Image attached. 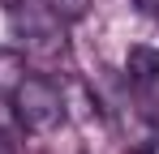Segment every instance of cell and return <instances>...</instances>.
<instances>
[{"instance_id":"obj_2","label":"cell","mask_w":159,"mask_h":154,"mask_svg":"<svg viewBox=\"0 0 159 154\" xmlns=\"http://www.w3.org/2000/svg\"><path fill=\"white\" fill-rule=\"evenodd\" d=\"M9 13H13V30L22 34L30 56H39V60L65 56V22L52 13L48 0H17Z\"/></svg>"},{"instance_id":"obj_6","label":"cell","mask_w":159,"mask_h":154,"mask_svg":"<svg viewBox=\"0 0 159 154\" xmlns=\"http://www.w3.org/2000/svg\"><path fill=\"white\" fill-rule=\"evenodd\" d=\"M48 4H52V13L60 22H78V17L90 13V0H48Z\"/></svg>"},{"instance_id":"obj_4","label":"cell","mask_w":159,"mask_h":154,"mask_svg":"<svg viewBox=\"0 0 159 154\" xmlns=\"http://www.w3.org/2000/svg\"><path fill=\"white\" fill-rule=\"evenodd\" d=\"M22 77H26V56L22 51H0V94H17V86H22Z\"/></svg>"},{"instance_id":"obj_1","label":"cell","mask_w":159,"mask_h":154,"mask_svg":"<svg viewBox=\"0 0 159 154\" xmlns=\"http://www.w3.org/2000/svg\"><path fill=\"white\" fill-rule=\"evenodd\" d=\"M13 111H17L22 133H52L65 124V94L56 90L52 77L26 73L17 94H13Z\"/></svg>"},{"instance_id":"obj_8","label":"cell","mask_w":159,"mask_h":154,"mask_svg":"<svg viewBox=\"0 0 159 154\" xmlns=\"http://www.w3.org/2000/svg\"><path fill=\"white\" fill-rule=\"evenodd\" d=\"M146 154H159V133L151 137V146H146Z\"/></svg>"},{"instance_id":"obj_3","label":"cell","mask_w":159,"mask_h":154,"mask_svg":"<svg viewBox=\"0 0 159 154\" xmlns=\"http://www.w3.org/2000/svg\"><path fill=\"white\" fill-rule=\"evenodd\" d=\"M125 73H129V81L138 90H159V47H146V43L129 47Z\"/></svg>"},{"instance_id":"obj_7","label":"cell","mask_w":159,"mask_h":154,"mask_svg":"<svg viewBox=\"0 0 159 154\" xmlns=\"http://www.w3.org/2000/svg\"><path fill=\"white\" fill-rule=\"evenodd\" d=\"M133 9H138V13H146V17H155L159 22V0H129Z\"/></svg>"},{"instance_id":"obj_9","label":"cell","mask_w":159,"mask_h":154,"mask_svg":"<svg viewBox=\"0 0 159 154\" xmlns=\"http://www.w3.org/2000/svg\"><path fill=\"white\" fill-rule=\"evenodd\" d=\"M13 4H17V0H0V9H13Z\"/></svg>"},{"instance_id":"obj_5","label":"cell","mask_w":159,"mask_h":154,"mask_svg":"<svg viewBox=\"0 0 159 154\" xmlns=\"http://www.w3.org/2000/svg\"><path fill=\"white\" fill-rule=\"evenodd\" d=\"M17 137H22V124H17L13 99L0 94V154H17Z\"/></svg>"}]
</instances>
